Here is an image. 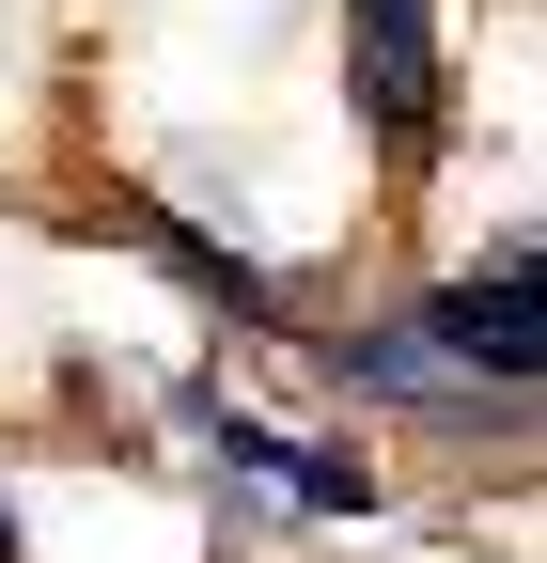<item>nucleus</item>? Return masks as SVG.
<instances>
[{
    "mask_svg": "<svg viewBox=\"0 0 547 563\" xmlns=\"http://www.w3.org/2000/svg\"><path fill=\"white\" fill-rule=\"evenodd\" d=\"M345 95H360L376 173L423 188L438 141H454V47H438V0H345Z\"/></svg>",
    "mask_w": 547,
    "mask_h": 563,
    "instance_id": "f257e3e1",
    "label": "nucleus"
},
{
    "mask_svg": "<svg viewBox=\"0 0 547 563\" xmlns=\"http://www.w3.org/2000/svg\"><path fill=\"white\" fill-rule=\"evenodd\" d=\"M438 344V361L469 376V391H501V407H532V376H547V313H532V235H501L485 266H454L423 313H406Z\"/></svg>",
    "mask_w": 547,
    "mask_h": 563,
    "instance_id": "f03ea898",
    "label": "nucleus"
},
{
    "mask_svg": "<svg viewBox=\"0 0 547 563\" xmlns=\"http://www.w3.org/2000/svg\"><path fill=\"white\" fill-rule=\"evenodd\" d=\"M188 439L220 454V470L250 485L266 517H313V532H345V517H376V470H360V454H328V439H282V422H250V407H235L220 376H188Z\"/></svg>",
    "mask_w": 547,
    "mask_h": 563,
    "instance_id": "7ed1b4c3",
    "label": "nucleus"
},
{
    "mask_svg": "<svg viewBox=\"0 0 547 563\" xmlns=\"http://www.w3.org/2000/svg\"><path fill=\"white\" fill-rule=\"evenodd\" d=\"M0 563H16V485H0Z\"/></svg>",
    "mask_w": 547,
    "mask_h": 563,
    "instance_id": "20e7f679",
    "label": "nucleus"
}]
</instances>
